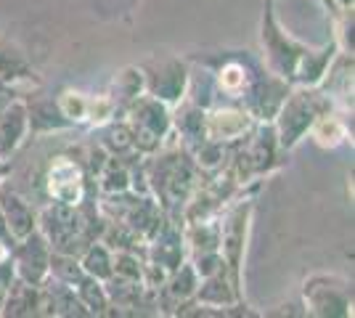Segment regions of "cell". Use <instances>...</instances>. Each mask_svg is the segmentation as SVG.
<instances>
[{
	"label": "cell",
	"instance_id": "4",
	"mask_svg": "<svg viewBox=\"0 0 355 318\" xmlns=\"http://www.w3.org/2000/svg\"><path fill=\"white\" fill-rule=\"evenodd\" d=\"M146 181H151L148 188H154V194L159 197L164 210H183L193 191V167L191 162H186L183 154H162V157L154 159V165L148 167Z\"/></svg>",
	"mask_w": 355,
	"mask_h": 318
},
{
	"label": "cell",
	"instance_id": "8",
	"mask_svg": "<svg viewBox=\"0 0 355 318\" xmlns=\"http://www.w3.org/2000/svg\"><path fill=\"white\" fill-rule=\"evenodd\" d=\"M144 72V82H146V93L159 98L162 104H178L183 101V96L189 91V69L186 64L178 59H162L148 64Z\"/></svg>",
	"mask_w": 355,
	"mask_h": 318
},
{
	"label": "cell",
	"instance_id": "7",
	"mask_svg": "<svg viewBox=\"0 0 355 318\" xmlns=\"http://www.w3.org/2000/svg\"><path fill=\"white\" fill-rule=\"evenodd\" d=\"M305 313L324 318H345L353 313V287L340 276L315 273L302 287Z\"/></svg>",
	"mask_w": 355,
	"mask_h": 318
},
{
	"label": "cell",
	"instance_id": "11",
	"mask_svg": "<svg viewBox=\"0 0 355 318\" xmlns=\"http://www.w3.org/2000/svg\"><path fill=\"white\" fill-rule=\"evenodd\" d=\"M252 127H254V117L247 109H239V106L205 109V138L218 141L223 146L250 136Z\"/></svg>",
	"mask_w": 355,
	"mask_h": 318
},
{
	"label": "cell",
	"instance_id": "19",
	"mask_svg": "<svg viewBox=\"0 0 355 318\" xmlns=\"http://www.w3.org/2000/svg\"><path fill=\"white\" fill-rule=\"evenodd\" d=\"M173 125L178 127V133L186 138L189 143H199L202 138H205V106L199 104H186L180 109V114H178Z\"/></svg>",
	"mask_w": 355,
	"mask_h": 318
},
{
	"label": "cell",
	"instance_id": "14",
	"mask_svg": "<svg viewBox=\"0 0 355 318\" xmlns=\"http://www.w3.org/2000/svg\"><path fill=\"white\" fill-rule=\"evenodd\" d=\"M260 75H254V67L247 61L228 59L223 61V67L215 69V82H218V91L225 93L228 98H247L250 88L254 85V80Z\"/></svg>",
	"mask_w": 355,
	"mask_h": 318
},
{
	"label": "cell",
	"instance_id": "26",
	"mask_svg": "<svg viewBox=\"0 0 355 318\" xmlns=\"http://www.w3.org/2000/svg\"><path fill=\"white\" fill-rule=\"evenodd\" d=\"M337 11H353V0H331Z\"/></svg>",
	"mask_w": 355,
	"mask_h": 318
},
{
	"label": "cell",
	"instance_id": "22",
	"mask_svg": "<svg viewBox=\"0 0 355 318\" xmlns=\"http://www.w3.org/2000/svg\"><path fill=\"white\" fill-rule=\"evenodd\" d=\"M117 93L122 98H128V101H133L141 93H146L144 72L141 69H125L122 75H117Z\"/></svg>",
	"mask_w": 355,
	"mask_h": 318
},
{
	"label": "cell",
	"instance_id": "2",
	"mask_svg": "<svg viewBox=\"0 0 355 318\" xmlns=\"http://www.w3.org/2000/svg\"><path fill=\"white\" fill-rule=\"evenodd\" d=\"M331 112V98L318 91V85H300L284 96L276 117V141L279 149H292L311 133L313 122Z\"/></svg>",
	"mask_w": 355,
	"mask_h": 318
},
{
	"label": "cell",
	"instance_id": "20",
	"mask_svg": "<svg viewBox=\"0 0 355 318\" xmlns=\"http://www.w3.org/2000/svg\"><path fill=\"white\" fill-rule=\"evenodd\" d=\"M35 72L30 69L27 59L21 56V51L0 40V82L3 80H32Z\"/></svg>",
	"mask_w": 355,
	"mask_h": 318
},
{
	"label": "cell",
	"instance_id": "23",
	"mask_svg": "<svg viewBox=\"0 0 355 318\" xmlns=\"http://www.w3.org/2000/svg\"><path fill=\"white\" fill-rule=\"evenodd\" d=\"M106 146L122 154L125 149H133V130L128 122H112L106 127Z\"/></svg>",
	"mask_w": 355,
	"mask_h": 318
},
{
	"label": "cell",
	"instance_id": "16",
	"mask_svg": "<svg viewBox=\"0 0 355 318\" xmlns=\"http://www.w3.org/2000/svg\"><path fill=\"white\" fill-rule=\"evenodd\" d=\"M37 308H40V287L14 279V284L6 289L0 316H37Z\"/></svg>",
	"mask_w": 355,
	"mask_h": 318
},
{
	"label": "cell",
	"instance_id": "25",
	"mask_svg": "<svg viewBox=\"0 0 355 318\" xmlns=\"http://www.w3.org/2000/svg\"><path fill=\"white\" fill-rule=\"evenodd\" d=\"M0 242H6L8 247H14V239H11L8 226H6V220H3V212H0Z\"/></svg>",
	"mask_w": 355,
	"mask_h": 318
},
{
	"label": "cell",
	"instance_id": "10",
	"mask_svg": "<svg viewBox=\"0 0 355 318\" xmlns=\"http://www.w3.org/2000/svg\"><path fill=\"white\" fill-rule=\"evenodd\" d=\"M45 183H48V194L53 202L80 207L83 199H85L83 167L69 157H53V162L48 167V175H45Z\"/></svg>",
	"mask_w": 355,
	"mask_h": 318
},
{
	"label": "cell",
	"instance_id": "18",
	"mask_svg": "<svg viewBox=\"0 0 355 318\" xmlns=\"http://www.w3.org/2000/svg\"><path fill=\"white\" fill-rule=\"evenodd\" d=\"M98 188L106 197L122 194V191H133V175H130L128 165L117 157H109L104 167L98 170Z\"/></svg>",
	"mask_w": 355,
	"mask_h": 318
},
{
	"label": "cell",
	"instance_id": "6",
	"mask_svg": "<svg viewBox=\"0 0 355 318\" xmlns=\"http://www.w3.org/2000/svg\"><path fill=\"white\" fill-rule=\"evenodd\" d=\"M252 210H254V202L241 199L228 210V215L220 223V258L239 297H241V263H244V247H247V233H250Z\"/></svg>",
	"mask_w": 355,
	"mask_h": 318
},
{
	"label": "cell",
	"instance_id": "9",
	"mask_svg": "<svg viewBox=\"0 0 355 318\" xmlns=\"http://www.w3.org/2000/svg\"><path fill=\"white\" fill-rule=\"evenodd\" d=\"M11 260H14L16 279L35 284V287H40L51 273V247L40 231H32L30 236L14 242Z\"/></svg>",
	"mask_w": 355,
	"mask_h": 318
},
{
	"label": "cell",
	"instance_id": "12",
	"mask_svg": "<svg viewBox=\"0 0 355 318\" xmlns=\"http://www.w3.org/2000/svg\"><path fill=\"white\" fill-rule=\"evenodd\" d=\"M30 130V106L14 98L0 112V159H8L24 143Z\"/></svg>",
	"mask_w": 355,
	"mask_h": 318
},
{
	"label": "cell",
	"instance_id": "5",
	"mask_svg": "<svg viewBox=\"0 0 355 318\" xmlns=\"http://www.w3.org/2000/svg\"><path fill=\"white\" fill-rule=\"evenodd\" d=\"M130 130H133V149L138 152L154 154L159 152L162 141L167 138L170 127H173V117L167 104H162L159 98L141 93L138 98H133L130 106Z\"/></svg>",
	"mask_w": 355,
	"mask_h": 318
},
{
	"label": "cell",
	"instance_id": "17",
	"mask_svg": "<svg viewBox=\"0 0 355 318\" xmlns=\"http://www.w3.org/2000/svg\"><path fill=\"white\" fill-rule=\"evenodd\" d=\"M112 258H114V252L106 247V242H90L80 252V265H83V271L88 273V276L106 284L112 279V273H114L112 271Z\"/></svg>",
	"mask_w": 355,
	"mask_h": 318
},
{
	"label": "cell",
	"instance_id": "28",
	"mask_svg": "<svg viewBox=\"0 0 355 318\" xmlns=\"http://www.w3.org/2000/svg\"><path fill=\"white\" fill-rule=\"evenodd\" d=\"M321 3H324L326 8H329V11H337V8H334V3H331V0H321Z\"/></svg>",
	"mask_w": 355,
	"mask_h": 318
},
{
	"label": "cell",
	"instance_id": "15",
	"mask_svg": "<svg viewBox=\"0 0 355 318\" xmlns=\"http://www.w3.org/2000/svg\"><path fill=\"white\" fill-rule=\"evenodd\" d=\"M196 287H199V276L193 271L191 263H180L175 271L167 273V279L162 281V294L164 300H170L173 308H180L183 303L193 300L196 294Z\"/></svg>",
	"mask_w": 355,
	"mask_h": 318
},
{
	"label": "cell",
	"instance_id": "24",
	"mask_svg": "<svg viewBox=\"0 0 355 318\" xmlns=\"http://www.w3.org/2000/svg\"><path fill=\"white\" fill-rule=\"evenodd\" d=\"M11 101H14V91H8V88L0 82V112L11 104Z\"/></svg>",
	"mask_w": 355,
	"mask_h": 318
},
{
	"label": "cell",
	"instance_id": "27",
	"mask_svg": "<svg viewBox=\"0 0 355 318\" xmlns=\"http://www.w3.org/2000/svg\"><path fill=\"white\" fill-rule=\"evenodd\" d=\"M8 170H11L8 159H0V183H3V178H6V175H8Z\"/></svg>",
	"mask_w": 355,
	"mask_h": 318
},
{
	"label": "cell",
	"instance_id": "21",
	"mask_svg": "<svg viewBox=\"0 0 355 318\" xmlns=\"http://www.w3.org/2000/svg\"><path fill=\"white\" fill-rule=\"evenodd\" d=\"M311 133L313 138H315V143L318 146H324V149H334V146H340L342 141L347 138V127L342 125L334 114H321L318 120L313 122V127H311Z\"/></svg>",
	"mask_w": 355,
	"mask_h": 318
},
{
	"label": "cell",
	"instance_id": "13",
	"mask_svg": "<svg viewBox=\"0 0 355 318\" xmlns=\"http://www.w3.org/2000/svg\"><path fill=\"white\" fill-rule=\"evenodd\" d=\"M0 212H3V220H6L14 242L30 236L32 231H37V215L30 207V202L3 183H0Z\"/></svg>",
	"mask_w": 355,
	"mask_h": 318
},
{
	"label": "cell",
	"instance_id": "1",
	"mask_svg": "<svg viewBox=\"0 0 355 318\" xmlns=\"http://www.w3.org/2000/svg\"><path fill=\"white\" fill-rule=\"evenodd\" d=\"M263 48H266L268 69L284 82H297V85H321L329 75V67L334 59L337 43L331 40L324 48H308L297 43L292 35L279 27L270 3L266 6L263 16Z\"/></svg>",
	"mask_w": 355,
	"mask_h": 318
},
{
	"label": "cell",
	"instance_id": "3",
	"mask_svg": "<svg viewBox=\"0 0 355 318\" xmlns=\"http://www.w3.org/2000/svg\"><path fill=\"white\" fill-rule=\"evenodd\" d=\"M37 231L45 236L51 252H61V255H74L77 258L90 244L88 223L74 204L53 202L51 207H45L37 215Z\"/></svg>",
	"mask_w": 355,
	"mask_h": 318
},
{
	"label": "cell",
	"instance_id": "29",
	"mask_svg": "<svg viewBox=\"0 0 355 318\" xmlns=\"http://www.w3.org/2000/svg\"><path fill=\"white\" fill-rule=\"evenodd\" d=\"M3 300H6V289L0 287V308H3Z\"/></svg>",
	"mask_w": 355,
	"mask_h": 318
}]
</instances>
